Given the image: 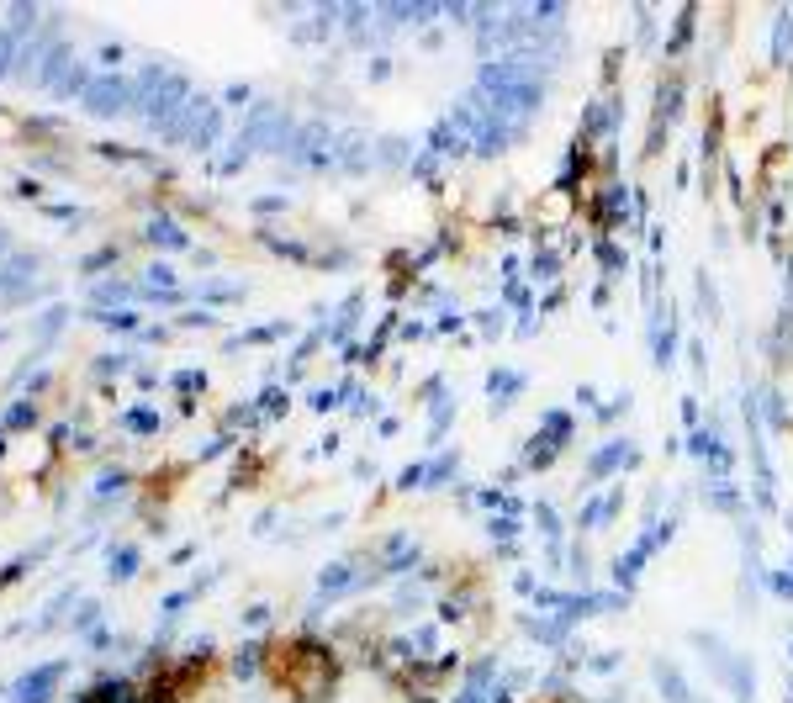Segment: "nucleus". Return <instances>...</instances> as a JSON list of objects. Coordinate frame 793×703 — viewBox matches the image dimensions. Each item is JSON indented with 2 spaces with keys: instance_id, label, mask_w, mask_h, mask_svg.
<instances>
[{
  "instance_id": "f257e3e1",
  "label": "nucleus",
  "mask_w": 793,
  "mask_h": 703,
  "mask_svg": "<svg viewBox=\"0 0 793 703\" xmlns=\"http://www.w3.org/2000/svg\"><path fill=\"white\" fill-rule=\"evenodd\" d=\"M265 672L281 682L286 693H297V698H323L339 682V656L328 651L323 640L297 635L286 645H265Z\"/></svg>"
},
{
  "instance_id": "f03ea898",
  "label": "nucleus",
  "mask_w": 793,
  "mask_h": 703,
  "mask_svg": "<svg viewBox=\"0 0 793 703\" xmlns=\"http://www.w3.org/2000/svg\"><path fill=\"white\" fill-rule=\"evenodd\" d=\"M64 672H69V656H48L38 666H27L6 688V703H53V693L64 688Z\"/></svg>"
},
{
  "instance_id": "7ed1b4c3",
  "label": "nucleus",
  "mask_w": 793,
  "mask_h": 703,
  "mask_svg": "<svg viewBox=\"0 0 793 703\" xmlns=\"http://www.w3.org/2000/svg\"><path fill=\"white\" fill-rule=\"evenodd\" d=\"M90 296H85V312H117V307H133L138 302V281H90L85 286Z\"/></svg>"
},
{
  "instance_id": "20e7f679",
  "label": "nucleus",
  "mask_w": 793,
  "mask_h": 703,
  "mask_svg": "<svg viewBox=\"0 0 793 703\" xmlns=\"http://www.w3.org/2000/svg\"><path fill=\"white\" fill-rule=\"evenodd\" d=\"M69 318H75V307H69V302H48V307L32 312V339H38V355L59 344V333H64Z\"/></svg>"
},
{
  "instance_id": "39448f33",
  "label": "nucleus",
  "mask_w": 793,
  "mask_h": 703,
  "mask_svg": "<svg viewBox=\"0 0 793 703\" xmlns=\"http://www.w3.org/2000/svg\"><path fill=\"white\" fill-rule=\"evenodd\" d=\"M0 423H6V434H38L48 418H43L38 397H11L6 407H0Z\"/></svg>"
},
{
  "instance_id": "423d86ee",
  "label": "nucleus",
  "mask_w": 793,
  "mask_h": 703,
  "mask_svg": "<svg viewBox=\"0 0 793 703\" xmlns=\"http://www.w3.org/2000/svg\"><path fill=\"white\" fill-rule=\"evenodd\" d=\"M143 571V545L138 540H112L106 545V577L112 582H133Z\"/></svg>"
},
{
  "instance_id": "0eeeda50",
  "label": "nucleus",
  "mask_w": 793,
  "mask_h": 703,
  "mask_svg": "<svg viewBox=\"0 0 793 703\" xmlns=\"http://www.w3.org/2000/svg\"><path fill=\"white\" fill-rule=\"evenodd\" d=\"M133 481H138L133 471H122V466H101L96 476H90V503L106 508L112 497H127V492H133Z\"/></svg>"
},
{
  "instance_id": "6e6552de",
  "label": "nucleus",
  "mask_w": 793,
  "mask_h": 703,
  "mask_svg": "<svg viewBox=\"0 0 793 703\" xmlns=\"http://www.w3.org/2000/svg\"><path fill=\"white\" fill-rule=\"evenodd\" d=\"M96 624H106V608H101V598H96V592H80V598H75V608H69V619H64V629H69L75 640H85Z\"/></svg>"
},
{
  "instance_id": "1a4fd4ad",
  "label": "nucleus",
  "mask_w": 793,
  "mask_h": 703,
  "mask_svg": "<svg viewBox=\"0 0 793 703\" xmlns=\"http://www.w3.org/2000/svg\"><path fill=\"white\" fill-rule=\"evenodd\" d=\"M112 423H117L122 434H159L164 429V413H159L154 402H133V407H122Z\"/></svg>"
},
{
  "instance_id": "9d476101",
  "label": "nucleus",
  "mask_w": 793,
  "mask_h": 703,
  "mask_svg": "<svg viewBox=\"0 0 793 703\" xmlns=\"http://www.w3.org/2000/svg\"><path fill=\"white\" fill-rule=\"evenodd\" d=\"M133 370V349H106V355L90 360V381L101 386V392H112V381Z\"/></svg>"
},
{
  "instance_id": "9b49d317",
  "label": "nucleus",
  "mask_w": 793,
  "mask_h": 703,
  "mask_svg": "<svg viewBox=\"0 0 793 703\" xmlns=\"http://www.w3.org/2000/svg\"><path fill=\"white\" fill-rule=\"evenodd\" d=\"M143 238L159 244V249H186V228H180L170 212H154L149 222H143Z\"/></svg>"
},
{
  "instance_id": "f8f14e48",
  "label": "nucleus",
  "mask_w": 793,
  "mask_h": 703,
  "mask_svg": "<svg viewBox=\"0 0 793 703\" xmlns=\"http://www.w3.org/2000/svg\"><path fill=\"white\" fill-rule=\"evenodd\" d=\"M48 545H53V540H38V545H27L22 555H16V561H6V566H0V592H6V587H16V582H22V577H27V571H32V566H38V561H43V555H48Z\"/></svg>"
},
{
  "instance_id": "ddd939ff",
  "label": "nucleus",
  "mask_w": 793,
  "mask_h": 703,
  "mask_svg": "<svg viewBox=\"0 0 793 703\" xmlns=\"http://www.w3.org/2000/svg\"><path fill=\"white\" fill-rule=\"evenodd\" d=\"M90 323H101L106 333H143L149 323H143V312L138 307H117V312H85Z\"/></svg>"
},
{
  "instance_id": "4468645a",
  "label": "nucleus",
  "mask_w": 793,
  "mask_h": 703,
  "mask_svg": "<svg viewBox=\"0 0 793 703\" xmlns=\"http://www.w3.org/2000/svg\"><path fill=\"white\" fill-rule=\"evenodd\" d=\"M117 259H122V244H96L90 254H80V265H75V270L85 275V281H101V270H112Z\"/></svg>"
},
{
  "instance_id": "2eb2a0df",
  "label": "nucleus",
  "mask_w": 793,
  "mask_h": 703,
  "mask_svg": "<svg viewBox=\"0 0 793 703\" xmlns=\"http://www.w3.org/2000/svg\"><path fill=\"white\" fill-rule=\"evenodd\" d=\"M170 386H175V392H207V376H201L196 365H186V370H175V376H170Z\"/></svg>"
},
{
  "instance_id": "dca6fc26",
  "label": "nucleus",
  "mask_w": 793,
  "mask_h": 703,
  "mask_svg": "<svg viewBox=\"0 0 793 703\" xmlns=\"http://www.w3.org/2000/svg\"><path fill=\"white\" fill-rule=\"evenodd\" d=\"M11 191L22 196V201H43V180H32V175H22V180L11 185Z\"/></svg>"
},
{
  "instance_id": "f3484780",
  "label": "nucleus",
  "mask_w": 793,
  "mask_h": 703,
  "mask_svg": "<svg viewBox=\"0 0 793 703\" xmlns=\"http://www.w3.org/2000/svg\"><path fill=\"white\" fill-rule=\"evenodd\" d=\"M11 455V434H6V423H0V460Z\"/></svg>"
},
{
  "instance_id": "a211bd4d",
  "label": "nucleus",
  "mask_w": 793,
  "mask_h": 703,
  "mask_svg": "<svg viewBox=\"0 0 793 703\" xmlns=\"http://www.w3.org/2000/svg\"><path fill=\"white\" fill-rule=\"evenodd\" d=\"M11 254V228H0V259Z\"/></svg>"
},
{
  "instance_id": "6ab92c4d",
  "label": "nucleus",
  "mask_w": 793,
  "mask_h": 703,
  "mask_svg": "<svg viewBox=\"0 0 793 703\" xmlns=\"http://www.w3.org/2000/svg\"><path fill=\"white\" fill-rule=\"evenodd\" d=\"M0 344H6V328H0Z\"/></svg>"
},
{
  "instance_id": "aec40b11",
  "label": "nucleus",
  "mask_w": 793,
  "mask_h": 703,
  "mask_svg": "<svg viewBox=\"0 0 793 703\" xmlns=\"http://www.w3.org/2000/svg\"><path fill=\"white\" fill-rule=\"evenodd\" d=\"M0 703H6V688H0Z\"/></svg>"
}]
</instances>
